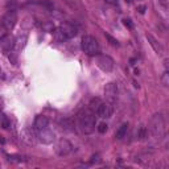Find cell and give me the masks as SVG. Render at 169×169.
<instances>
[{
	"label": "cell",
	"mask_w": 169,
	"mask_h": 169,
	"mask_svg": "<svg viewBox=\"0 0 169 169\" xmlns=\"http://www.w3.org/2000/svg\"><path fill=\"white\" fill-rule=\"evenodd\" d=\"M78 124L81 127L83 133H92L95 131V124H96V116L95 112L90 107H85L78 112Z\"/></svg>",
	"instance_id": "cell-1"
},
{
	"label": "cell",
	"mask_w": 169,
	"mask_h": 169,
	"mask_svg": "<svg viewBox=\"0 0 169 169\" xmlns=\"http://www.w3.org/2000/svg\"><path fill=\"white\" fill-rule=\"evenodd\" d=\"M149 130L156 139H163L165 136V120L161 114H155L149 122Z\"/></svg>",
	"instance_id": "cell-2"
},
{
	"label": "cell",
	"mask_w": 169,
	"mask_h": 169,
	"mask_svg": "<svg viewBox=\"0 0 169 169\" xmlns=\"http://www.w3.org/2000/svg\"><path fill=\"white\" fill-rule=\"evenodd\" d=\"M54 36H56V40L62 42L65 40H69L71 37L77 36V28L70 23H64L60 25V28L54 30Z\"/></svg>",
	"instance_id": "cell-3"
},
{
	"label": "cell",
	"mask_w": 169,
	"mask_h": 169,
	"mask_svg": "<svg viewBox=\"0 0 169 169\" xmlns=\"http://www.w3.org/2000/svg\"><path fill=\"white\" fill-rule=\"evenodd\" d=\"M81 46H82V50H83L87 56H98L99 50H101L96 39L90 36V34H86V36L82 37Z\"/></svg>",
	"instance_id": "cell-4"
},
{
	"label": "cell",
	"mask_w": 169,
	"mask_h": 169,
	"mask_svg": "<svg viewBox=\"0 0 169 169\" xmlns=\"http://www.w3.org/2000/svg\"><path fill=\"white\" fill-rule=\"evenodd\" d=\"M16 23H17V13H16L15 9H9L2 19V25L5 30L13 29V27L16 25Z\"/></svg>",
	"instance_id": "cell-5"
},
{
	"label": "cell",
	"mask_w": 169,
	"mask_h": 169,
	"mask_svg": "<svg viewBox=\"0 0 169 169\" xmlns=\"http://www.w3.org/2000/svg\"><path fill=\"white\" fill-rule=\"evenodd\" d=\"M96 65L103 71L110 73L114 69V60L110 56H106V54H98V57H96Z\"/></svg>",
	"instance_id": "cell-6"
},
{
	"label": "cell",
	"mask_w": 169,
	"mask_h": 169,
	"mask_svg": "<svg viewBox=\"0 0 169 169\" xmlns=\"http://www.w3.org/2000/svg\"><path fill=\"white\" fill-rule=\"evenodd\" d=\"M118 85L114 83V82H111V83H107L105 87V96L106 99L108 101V103H114L118 99Z\"/></svg>",
	"instance_id": "cell-7"
},
{
	"label": "cell",
	"mask_w": 169,
	"mask_h": 169,
	"mask_svg": "<svg viewBox=\"0 0 169 169\" xmlns=\"http://www.w3.org/2000/svg\"><path fill=\"white\" fill-rule=\"evenodd\" d=\"M114 112V108H112V105L111 103H101V105L96 107L95 110V114L99 116V118H103V119H107V118H111Z\"/></svg>",
	"instance_id": "cell-8"
},
{
	"label": "cell",
	"mask_w": 169,
	"mask_h": 169,
	"mask_svg": "<svg viewBox=\"0 0 169 169\" xmlns=\"http://www.w3.org/2000/svg\"><path fill=\"white\" fill-rule=\"evenodd\" d=\"M56 151L60 156H66V155H69L71 151H73V146H71V143L69 140L61 139L56 146Z\"/></svg>",
	"instance_id": "cell-9"
},
{
	"label": "cell",
	"mask_w": 169,
	"mask_h": 169,
	"mask_svg": "<svg viewBox=\"0 0 169 169\" xmlns=\"http://www.w3.org/2000/svg\"><path fill=\"white\" fill-rule=\"evenodd\" d=\"M37 137H39V139L42 141V143L50 144V143H53V141H54V137H56V135H54V132L52 130H49L48 127H45V128L37 131Z\"/></svg>",
	"instance_id": "cell-10"
},
{
	"label": "cell",
	"mask_w": 169,
	"mask_h": 169,
	"mask_svg": "<svg viewBox=\"0 0 169 169\" xmlns=\"http://www.w3.org/2000/svg\"><path fill=\"white\" fill-rule=\"evenodd\" d=\"M21 140L25 141L28 146H34L36 144V133H34V131L30 128H25L21 133Z\"/></svg>",
	"instance_id": "cell-11"
},
{
	"label": "cell",
	"mask_w": 169,
	"mask_h": 169,
	"mask_svg": "<svg viewBox=\"0 0 169 169\" xmlns=\"http://www.w3.org/2000/svg\"><path fill=\"white\" fill-rule=\"evenodd\" d=\"M146 37H147L148 42L151 44V46L153 48V50L156 52L157 54H160V56H161V54L164 53V49H163V46L160 45V42H158V41H157L156 39H155L152 34H149V33H147V34H146Z\"/></svg>",
	"instance_id": "cell-12"
},
{
	"label": "cell",
	"mask_w": 169,
	"mask_h": 169,
	"mask_svg": "<svg viewBox=\"0 0 169 169\" xmlns=\"http://www.w3.org/2000/svg\"><path fill=\"white\" fill-rule=\"evenodd\" d=\"M0 44H2L3 49H4L5 52H11V49L15 46V40H13L11 36L5 34L4 37H2V39H0Z\"/></svg>",
	"instance_id": "cell-13"
},
{
	"label": "cell",
	"mask_w": 169,
	"mask_h": 169,
	"mask_svg": "<svg viewBox=\"0 0 169 169\" xmlns=\"http://www.w3.org/2000/svg\"><path fill=\"white\" fill-rule=\"evenodd\" d=\"M49 126V119L44 115H39L36 116V120H34V130L39 131V130H42L45 127Z\"/></svg>",
	"instance_id": "cell-14"
},
{
	"label": "cell",
	"mask_w": 169,
	"mask_h": 169,
	"mask_svg": "<svg viewBox=\"0 0 169 169\" xmlns=\"http://www.w3.org/2000/svg\"><path fill=\"white\" fill-rule=\"evenodd\" d=\"M127 131H128V123H123L122 126L119 127L118 130H116V132H115V137L118 140H122L123 137H126L127 135Z\"/></svg>",
	"instance_id": "cell-15"
},
{
	"label": "cell",
	"mask_w": 169,
	"mask_h": 169,
	"mask_svg": "<svg viewBox=\"0 0 169 169\" xmlns=\"http://www.w3.org/2000/svg\"><path fill=\"white\" fill-rule=\"evenodd\" d=\"M147 135H148V131H147V127L146 126H139L136 128V133H135V136H136V139L137 140H144L147 137Z\"/></svg>",
	"instance_id": "cell-16"
},
{
	"label": "cell",
	"mask_w": 169,
	"mask_h": 169,
	"mask_svg": "<svg viewBox=\"0 0 169 169\" xmlns=\"http://www.w3.org/2000/svg\"><path fill=\"white\" fill-rule=\"evenodd\" d=\"M61 126H62V128H64L65 131H70V132H73V131H74V124L71 123V120H69V119H64V120H62Z\"/></svg>",
	"instance_id": "cell-17"
},
{
	"label": "cell",
	"mask_w": 169,
	"mask_h": 169,
	"mask_svg": "<svg viewBox=\"0 0 169 169\" xmlns=\"http://www.w3.org/2000/svg\"><path fill=\"white\" fill-rule=\"evenodd\" d=\"M0 127L4 130H8V127H9V119L3 112H0Z\"/></svg>",
	"instance_id": "cell-18"
},
{
	"label": "cell",
	"mask_w": 169,
	"mask_h": 169,
	"mask_svg": "<svg viewBox=\"0 0 169 169\" xmlns=\"http://www.w3.org/2000/svg\"><path fill=\"white\" fill-rule=\"evenodd\" d=\"M105 36H106V39H107V40L110 41V44H111V45H114V46H118V45H119V42H118V40H116V39H114V37H112V36H110V34H108V33H106V34H105Z\"/></svg>",
	"instance_id": "cell-19"
},
{
	"label": "cell",
	"mask_w": 169,
	"mask_h": 169,
	"mask_svg": "<svg viewBox=\"0 0 169 169\" xmlns=\"http://www.w3.org/2000/svg\"><path fill=\"white\" fill-rule=\"evenodd\" d=\"M161 81H163V85L165 86V87H168V86H169V74H168V70L163 74V78H161Z\"/></svg>",
	"instance_id": "cell-20"
},
{
	"label": "cell",
	"mask_w": 169,
	"mask_h": 169,
	"mask_svg": "<svg viewBox=\"0 0 169 169\" xmlns=\"http://www.w3.org/2000/svg\"><path fill=\"white\" fill-rule=\"evenodd\" d=\"M40 5L45 7L48 9H53V3H50L49 0H42V2H40Z\"/></svg>",
	"instance_id": "cell-21"
},
{
	"label": "cell",
	"mask_w": 169,
	"mask_h": 169,
	"mask_svg": "<svg viewBox=\"0 0 169 169\" xmlns=\"http://www.w3.org/2000/svg\"><path fill=\"white\" fill-rule=\"evenodd\" d=\"M107 124H106V123H99V126H98V131H99V132H101V133H105L106 132V131H107Z\"/></svg>",
	"instance_id": "cell-22"
},
{
	"label": "cell",
	"mask_w": 169,
	"mask_h": 169,
	"mask_svg": "<svg viewBox=\"0 0 169 169\" xmlns=\"http://www.w3.org/2000/svg\"><path fill=\"white\" fill-rule=\"evenodd\" d=\"M123 24H124V25H126L128 29H132V28H133V24H132V21H131L130 19H124V20H123Z\"/></svg>",
	"instance_id": "cell-23"
},
{
	"label": "cell",
	"mask_w": 169,
	"mask_h": 169,
	"mask_svg": "<svg viewBox=\"0 0 169 169\" xmlns=\"http://www.w3.org/2000/svg\"><path fill=\"white\" fill-rule=\"evenodd\" d=\"M107 4L110 5H112V7H119V3H118V0H105Z\"/></svg>",
	"instance_id": "cell-24"
},
{
	"label": "cell",
	"mask_w": 169,
	"mask_h": 169,
	"mask_svg": "<svg viewBox=\"0 0 169 169\" xmlns=\"http://www.w3.org/2000/svg\"><path fill=\"white\" fill-rule=\"evenodd\" d=\"M65 2H66V4H69L71 8H74V7L77 5V2H75V0H65Z\"/></svg>",
	"instance_id": "cell-25"
},
{
	"label": "cell",
	"mask_w": 169,
	"mask_h": 169,
	"mask_svg": "<svg viewBox=\"0 0 169 169\" xmlns=\"http://www.w3.org/2000/svg\"><path fill=\"white\" fill-rule=\"evenodd\" d=\"M146 9H147L146 5H139V7H137V11H139V13H141V15L146 12Z\"/></svg>",
	"instance_id": "cell-26"
},
{
	"label": "cell",
	"mask_w": 169,
	"mask_h": 169,
	"mask_svg": "<svg viewBox=\"0 0 169 169\" xmlns=\"http://www.w3.org/2000/svg\"><path fill=\"white\" fill-rule=\"evenodd\" d=\"M158 3H160V4L163 5V7H164L165 9L168 8V0H158Z\"/></svg>",
	"instance_id": "cell-27"
},
{
	"label": "cell",
	"mask_w": 169,
	"mask_h": 169,
	"mask_svg": "<svg viewBox=\"0 0 169 169\" xmlns=\"http://www.w3.org/2000/svg\"><path fill=\"white\" fill-rule=\"evenodd\" d=\"M164 64H165V67H167V70H168V60H165Z\"/></svg>",
	"instance_id": "cell-28"
}]
</instances>
